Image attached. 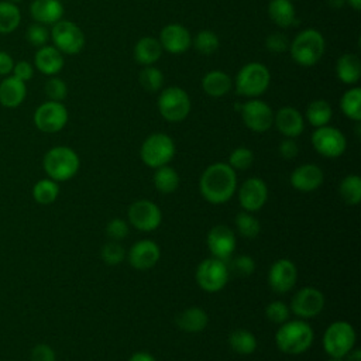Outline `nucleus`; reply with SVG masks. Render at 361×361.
Listing matches in <instances>:
<instances>
[{
  "instance_id": "f257e3e1",
  "label": "nucleus",
  "mask_w": 361,
  "mask_h": 361,
  "mask_svg": "<svg viewBox=\"0 0 361 361\" xmlns=\"http://www.w3.org/2000/svg\"><path fill=\"white\" fill-rule=\"evenodd\" d=\"M202 196L214 204L230 200L237 189L235 171L224 162L212 164L204 169L199 180Z\"/></svg>"
},
{
  "instance_id": "f03ea898",
  "label": "nucleus",
  "mask_w": 361,
  "mask_h": 361,
  "mask_svg": "<svg viewBox=\"0 0 361 361\" xmlns=\"http://www.w3.org/2000/svg\"><path fill=\"white\" fill-rule=\"evenodd\" d=\"M288 49L298 65L309 68L322 59L326 49V41L320 31L306 28L296 34Z\"/></svg>"
},
{
  "instance_id": "7ed1b4c3",
  "label": "nucleus",
  "mask_w": 361,
  "mask_h": 361,
  "mask_svg": "<svg viewBox=\"0 0 361 361\" xmlns=\"http://www.w3.org/2000/svg\"><path fill=\"white\" fill-rule=\"evenodd\" d=\"M275 341L282 353L289 355H298L305 353L312 345L313 330L306 322L286 320L278 329Z\"/></svg>"
},
{
  "instance_id": "20e7f679",
  "label": "nucleus",
  "mask_w": 361,
  "mask_h": 361,
  "mask_svg": "<svg viewBox=\"0 0 361 361\" xmlns=\"http://www.w3.org/2000/svg\"><path fill=\"white\" fill-rule=\"evenodd\" d=\"M271 83L269 69L259 62H248L235 75V93L244 97H258L264 94Z\"/></svg>"
},
{
  "instance_id": "39448f33",
  "label": "nucleus",
  "mask_w": 361,
  "mask_h": 361,
  "mask_svg": "<svg viewBox=\"0 0 361 361\" xmlns=\"http://www.w3.org/2000/svg\"><path fill=\"white\" fill-rule=\"evenodd\" d=\"M44 169L54 180H68L79 169V157L69 147H54L44 157Z\"/></svg>"
},
{
  "instance_id": "423d86ee",
  "label": "nucleus",
  "mask_w": 361,
  "mask_h": 361,
  "mask_svg": "<svg viewBox=\"0 0 361 361\" xmlns=\"http://www.w3.org/2000/svg\"><path fill=\"white\" fill-rule=\"evenodd\" d=\"M190 97L179 86H169L161 90L158 97L159 114L169 123H179L190 113Z\"/></svg>"
},
{
  "instance_id": "0eeeda50",
  "label": "nucleus",
  "mask_w": 361,
  "mask_h": 361,
  "mask_svg": "<svg viewBox=\"0 0 361 361\" xmlns=\"http://www.w3.org/2000/svg\"><path fill=\"white\" fill-rule=\"evenodd\" d=\"M140 155L145 165L157 169L171 162L175 155V142L168 134L154 133L144 140Z\"/></svg>"
},
{
  "instance_id": "6e6552de",
  "label": "nucleus",
  "mask_w": 361,
  "mask_h": 361,
  "mask_svg": "<svg viewBox=\"0 0 361 361\" xmlns=\"http://www.w3.org/2000/svg\"><path fill=\"white\" fill-rule=\"evenodd\" d=\"M355 344L354 327L347 322L331 323L323 336L324 351L334 358H344Z\"/></svg>"
},
{
  "instance_id": "1a4fd4ad",
  "label": "nucleus",
  "mask_w": 361,
  "mask_h": 361,
  "mask_svg": "<svg viewBox=\"0 0 361 361\" xmlns=\"http://www.w3.org/2000/svg\"><path fill=\"white\" fill-rule=\"evenodd\" d=\"M228 274L230 269L223 259L214 257L206 258L197 265L196 282L206 292H219L226 286Z\"/></svg>"
},
{
  "instance_id": "9d476101",
  "label": "nucleus",
  "mask_w": 361,
  "mask_h": 361,
  "mask_svg": "<svg viewBox=\"0 0 361 361\" xmlns=\"http://www.w3.org/2000/svg\"><path fill=\"white\" fill-rule=\"evenodd\" d=\"M51 38L54 47L62 54L75 55L79 54L85 47V34L83 31L72 21L59 20L52 25Z\"/></svg>"
},
{
  "instance_id": "9b49d317",
  "label": "nucleus",
  "mask_w": 361,
  "mask_h": 361,
  "mask_svg": "<svg viewBox=\"0 0 361 361\" xmlns=\"http://www.w3.org/2000/svg\"><path fill=\"white\" fill-rule=\"evenodd\" d=\"M235 109L240 110L244 124L255 133H265L274 124V111L271 106L259 99H251L243 104H235Z\"/></svg>"
},
{
  "instance_id": "f8f14e48",
  "label": "nucleus",
  "mask_w": 361,
  "mask_h": 361,
  "mask_svg": "<svg viewBox=\"0 0 361 361\" xmlns=\"http://www.w3.org/2000/svg\"><path fill=\"white\" fill-rule=\"evenodd\" d=\"M313 148L326 158H337L343 155L347 147L345 135L336 127L323 126L312 133Z\"/></svg>"
},
{
  "instance_id": "ddd939ff",
  "label": "nucleus",
  "mask_w": 361,
  "mask_h": 361,
  "mask_svg": "<svg viewBox=\"0 0 361 361\" xmlns=\"http://www.w3.org/2000/svg\"><path fill=\"white\" fill-rule=\"evenodd\" d=\"M34 123L44 133H58L68 123V110L61 102H45L37 107Z\"/></svg>"
},
{
  "instance_id": "4468645a",
  "label": "nucleus",
  "mask_w": 361,
  "mask_h": 361,
  "mask_svg": "<svg viewBox=\"0 0 361 361\" xmlns=\"http://www.w3.org/2000/svg\"><path fill=\"white\" fill-rule=\"evenodd\" d=\"M128 220L141 231H152L161 224L162 213L154 202L137 200L128 207Z\"/></svg>"
},
{
  "instance_id": "2eb2a0df",
  "label": "nucleus",
  "mask_w": 361,
  "mask_h": 361,
  "mask_svg": "<svg viewBox=\"0 0 361 361\" xmlns=\"http://www.w3.org/2000/svg\"><path fill=\"white\" fill-rule=\"evenodd\" d=\"M323 306H324L323 293L319 289L312 286L299 289L290 302L292 312L305 319L317 316L323 310Z\"/></svg>"
},
{
  "instance_id": "dca6fc26",
  "label": "nucleus",
  "mask_w": 361,
  "mask_h": 361,
  "mask_svg": "<svg viewBox=\"0 0 361 361\" xmlns=\"http://www.w3.org/2000/svg\"><path fill=\"white\" fill-rule=\"evenodd\" d=\"M296 278L298 271L295 264L285 258L275 261L268 272V283L276 293L289 292L295 286Z\"/></svg>"
},
{
  "instance_id": "f3484780",
  "label": "nucleus",
  "mask_w": 361,
  "mask_h": 361,
  "mask_svg": "<svg viewBox=\"0 0 361 361\" xmlns=\"http://www.w3.org/2000/svg\"><path fill=\"white\" fill-rule=\"evenodd\" d=\"M159 44L162 49L169 54L186 52L192 45V35L189 30L180 24H168L159 32Z\"/></svg>"
},
{
  "instance_id": "a211bd4d",
  "label": "nucleus",
  "mask_w": 361,
  "mask_h": 361,
  "mask_svg": "<svg viewBox=\"0 0 361 361\" xmlns=\"http://www.w3.org/2000/svg\"><path fill=\"white\" fill-rule=\"evenodd\" d=\"M207 247L214 258H230L235 250L234 231L227 226H214L207 234Z\"/></svg>"
},
{
  "instance_id": "6ab92c4d",
  "label": "nucleus",
  "mask_w": 361,
  "mask_h": 361,
  "mask_svg": "<svg viewBox=\"0 0 361 361\" xmlns=\"http://www.w3.org/2000/svg\"><path fill=\"white\" fill-rule=\"evenodd\" d=\"M268 197V189L262 179L250 178L247 179L238 190L240 204L245 212H257L259 210Z\"/></svg>"
},
{
  "instance_id": "aec40b11",
  "label": "nucleus",
  "mask_w": 361,
  "mask_h": 361,
  "mask_svg": "<svg viewBox=\"0 0 361 361\" xmlns=\"http://www.w3.org/2000/svg\"><path fill=\"white\" fill-rule=\"evenodd\" d=\"M274 124L276 126L278 131L286 138H295L300 135L305 130V118L302 113L290 106L281 107L274 114Z\"/></svg>"
},
{
  "instance_id": "412c9836",
  "label": "nucleus",
  "mask_w": 361,
  "mask_h": 361,
  "mask_svg": "<svg viewBox=\"0 0 361 361\" xmlns=\"http://www.w3.org/2000/svg\"><path fill=\"white\" fill-rule=\"evenodd\" d=\"M161 257V251L158 244H155L151 240H140L135 243L130 252H128V261L135 269H149L152 268Z\"/></svg>"
},
{
  "instance_id": "4be33fe9",
  "label": "nucleus",
  "mask_w": 361,
  "mask_h": 361,
  "mask_svg": "<svg viewBox=\"0 0 361 361\" xmlns=\"http://www.w3.org/2000/svg\"><path fill=\"white\" fill-rule=\"evenodd\" d=\"M323 171L314 164L298 166L290 173V185L300 192L316 190L323 183Z\"/></svg>"
},
{
  "instance_id": "5701e85b",
  "label": "nucleus",
  "mask_w": 361,
  "mask_h": 361,
  "mask_svg": "<svg viewBox=\"0 0 361 361\" xmlns=\"http://www.w3.org/2000/svg\"><path fill=\"white\" fill-rule=\"evenodd\" d=\"M34 62H35V68L41 73L48 75V76H52V75H56L58 72H61L63 68V63H65L62 52L52 45L39 47L38 51L35 52Z\"/></svg>"
},
{
  "instance_id": "b1692460",
  "label": "nucleus",
  "mask_w": 361,
  "mask_h": 361,
  "mask_svg": "<svg viewBox=\"0 0 361 361\" xmlns=\"http://www.w3.org/2000/svg\"><path fill=\"white\" fill-rule=\"evenodd\" d=\"M31 17L39 24H55L62 20L63 6L59 0H34L30 6Z\"/></svg>"
},
{
  "instance_id": "393cba45",
  "label": "nucleus",
  "mask_w": 361,
  "mask_h": 361,
  "mask_svg": "<svg viewBox=\"0 0 361 361\" xmlns=\"http://www.w3.org/2000/svg\"><path fill=\"white\" fill-rule=\"evenodd\" d=\"M27 94L25 82L20 80L16 76H8L0 83V103L4 107H17L20 106Z\"/></svg>"
},
{
  "instance_id": "a878e982",
  "label": "nucleus",
  "mask_w": 361,
  "mask_h": 361,
  "mask_svg": "<svg viewBox=\"0 0 361 361\" xmlns=\"http://www.w3.org/2000/svg\"><path fill=\"white\" fill-rule=\"evenodd\" d=\"M336 76L344 85H355L361 78V61L358 55L347 52L336 62Z\"/></svg>"
},
{
  "instance_id": "bb28decb",
  "label": "nucleus",
  "mask_w": 361,
  "mask_h": 361,
  "mask_svg": "<svg viewBox=\"0 0 361 361\" xmlns=\"http://www.w3.org/2000/svg\"><path fill=\"white\" fill-rule=\"evenodd\" d=\"M269 18L282 28H288L298 24L296 8L290 0H271L268 3Z\"/></svg>"
},
{
  "instance_id": "cd10ccee",
  "label": "nucleus",
  "mask_w": 361,
  "mask_h": 361,
  "mask_svg": "<svg viewBox=\"0 0 361 361\" xmlns=\"http://www.w3.org/2000/svg\"><path fill=\"white\" fill-rule=\"evenodd\" d=\"M233 80L231 78L219 69L207 72L202 79V89L206 94L212 97H221L231 90Z\"/></svg>"
},
{
  "instance_id": "c85d7f7f",
  "label": "nucleus",
  "mask_w": 361,
  "mask_h": 361,
  "mask_svg": "<svg viewBox=\"0 0 361 361\" xmlns=\"http://www.w3.org/2000/svg\"><path fill=\"white\" fill-rule=\"evenodd\" d=\"M162 55V47L158 38L154 37H142L137 41L134 47V59L142 65H154Z\"/></svg>"
},
{
  "instance_id": "c756f323",
  "label": "nucleus",
  "mask_w": 361,
  "mask_h": 361,
  "mask_svg": "<svg viewBox=\"0 0 361 361\" xmlns=\"http://www.w3.org/2000/svg\"><path fill=\"white\" fill-rule=\"evenodd\" d=\"M209 323L207 313L197 306H192L185 309L176 317V324L179 329L188 333H199L202 331Z\"/></svg>"
},
{
  "instance_id": "7c9ffc66",
  "label": "nucleus",
  "mask_w": 361,
  "mask_h": 361,
  "mask_svg": "<svg viewBox=\"0 0 361 361\" xmlns=\"http://www.w3.org/2000/svg\"><path fill=\"white\" fill-rule=\"evenodd\" d=\"M333 109L330 103L324 99H316L309 103L306 109V118L313 127H323L327 126L331 120Z\"/></svg>"
},
{
  "instance_id": "2f4dec72",
  "label": "nucleus",
  "mask_w": 361,
  "mask_h": 361,
  "mask_svg": "<svg viewBox=\"0 0 361 361\" xmlns=\"http://www.w3.org/2000/svg\"><path fill=\"white\" fill-rule=\"evenodd\" d=\"M228 344L231 350L240 355H248L255 351L257 348V338L255 336L245 329H237L231 331L228 337Z\"/></svg>"
},
{
  "instance_id": "473e14b6",
  "label": "nucleus",
  "mask_w": 361,
  "mask_h": 361,
  "mask_svg": "<svg viewBox=\"0 0 361 361\" xmlns=\"http://www.w3.org/2000/svg\"><path fill=\"white\" fill-rule=\"evenodd\" d=\"M343 114L354 121L361 120V89L358 86L345 90L340 99Z\"/></svg>"
},
{
  "instance_id": "72a5a7b5",
  "label": "nucleus",
  "mask_w": 361,
  "mask_h": 361,
  "mask_svg": "<svg viewBox=\"0 0 361 361\" xmlns=\"http://www.w3.org/2000/svg\"><path fill=\"white\" fill-rule=\"evenodd\" d=\"M154 185L157 190L162 193H172L179 186V175L173 168L168 165L159 166L154 173Z\"/></svg>"
},
{
  "instance_id": "f704fd0d",
  "label": "nucleus",
  "mask_w": 361,
  "mask_h": 361,
  "mask_svg": "<svg viewBox=\"0 0 361 361\" xmlns=\"http://www.w3.org/2000/svg\"><path fill=\"white\" fill-rule=\"evenodd\" d=\"M21 20L20 8L16 3L0 1V34L13 32Z\"/></svg>"
},
{
  "instance_id": "c9c22d12",
  "label": "nucleus",
  "mask_w": 361,
  "mask_h": 361,
  "mask_svg": "<svg viewBox=\"0 0 361 361\" xmlns=\"http://www.w3.org/2000/svg\"><path fill=\"white\" fill-rule=\"evenodd\" d=\"M341 199L350 204H358L361 202V179L358 175H348L345 176L338 188Z\"/></svg>"
},
{
  "instance_id": "e433bc0d",
  "label": "nucleus",
  "mask_w": 361,
  "mask_h": 361,
  "mask_svg": "<svg viewBox=\"0 0 361 361\" xmlns=\"http://www.w3.org/2000/svg\"><path fill=\"white\" fill-rule=\"evenodd\" d=\"M195 49L202 55H212L219 49L220 41L214 31L212 30H202L199 31L195 38L192 39Z\"/></svg>"
},
{
  "instance_id": "4c0bfd02",
  "label": "nucleus",
  "mask_w": 361,
  "mask_h": 361,
  "mask_svg": "<svg viewBox=\"0 0 361 361\" xmlns=\"http://www.w3.org/2000/svg\"><path fill=\"white\" fill-rule=\"evenodd\" d=\"M138 80L144 90H147L149 93H155L162 89L164 73L154 65H148L141 69V72L138 75Z\"/></svg>"
},
{
  "instance_id": "58836bf2",
  "label": "nucleus",
  "mask_w": 361,
  "mask_h": 361,
  "mask_svg": "<svg viewBox=\"0 0 361 361\" xmlns=\"http://www.w3.org/2000/svg\"><path fill=\"white\" fill-rule=\"evenodd\" d=\"M59 195L58 183L54 179H41L34 185L32 196L41 204H49L55 202Z\"/></svg>"
},
{
  "instance_id": "ea45409f",
  "label": "nucleus",
  "mask_w": 361,
  "mask_h": 361,
  "mask_svg": "<svg viewBox=\"0 0 361 361\" xmlns=\"http://www.w3.org/2000/svg\"><path fill=\"white\" fill-rule=\"evenodd\" d=\"M235 226L238 233L245 238H254L259 234L261 226L259 221L250 213V212H241L235 216Z\"/></svg>"
},
{
  "instance_id": "a19ab883",
  "label": "nucleus",
  "mask_w": 361,
  "mask_h": 361,
  "mask_svg": "<svg viewBox=\"0 0 361 361\" xmlns=\"http://www.w3.org/2000/svg\"><path fill=\"white\" fill-rule=\"evenodd\" d=\"M254 162V154L250 148L238 147L233 149V152L228 157V165L235 171H244L248 169Z\"/></svg>"
},
{
  "instance_id": "79ce46f5",
  "label": "nucleus",
  "mask_w": 361,
  "mask_h": 361,
  "mask_svg": "<svg viewBox=\"0 0 361 361\" xmlns=\"http://www.w3.org/2000/svg\"><path fill=\"white\" fill-rule=\"evenodd\" d=\"M126 257V250L116 241L106 243L102 248V259L107 265H118Z\"/></svg>"
},
{
  "instance_id": "37998d69",
  "label": "nucleus",
  "mask_w": 361,
  "mask_h": 361,
  "mask_svg": "<svg viewBox=\"0 0 361 361\" xmlns=\"http://www.w3.org/2000/svg\"><path fill=\"white\" fill-rule=\"evenodd\" d=\"M45 94L52 102H62L68 94V86L66 83L59 78H51L47 80L44 86Z\"/></svg>"
},
{
  "instance_id": "c03bdc74",
  "label": "nucleus",
  "mask_w": 361,
  "mask_h": 361,
  "mask_svg": "<svg viewBox=\"0 0 361 361\" xmlns=\"http://www.w3.org/2000/svg\"><path fill=\"white\" fill-rule=\"evenodd\" d=\"M27 39L30 44H32L34 47H44L47 45L48 39H49V31L47 30V27L44 24H39V23H35V24H31L28 28H27V34H25Z\"/></svg>"
},
{
  "instance_id": "a18cd8bd",
  "label": "nucleus",
  "mask_w": 361,
  "mask_h": 361,
  "mask_svg": "<svg viewBox=\"0 0 361 361\" xmlns=\"http://www.w3.org/2000/svg\"><path fill=\"white\" fill-rule=\"evenodd\" d=\"M265 314H267L268 320H271L276 324H282L289 319V307L283 302L275 300L267 306Z\"/></svg>"
},
{
  "instance_id": "49530a36",
  "label": "nucleus",
  "mask_w": 361,
  "mask_h": 361,
  "mask_svg": "<svg viewBox=\"0 0 361 361\" xmlns=\"http://www.w3.org/2000/svg\"><path fill=\"white\" fill-rule=\"evenodd\" d=\"M231 271L241 276V278H245V276H250L252 272H254V268H255V264H254V259L248 255H240L237 257L233 264H231Z\"/></svg>"
},
{
  "instance_id": "de8ad7c7",
  "label": "nucleus",
  "mask_w": 361,
  "mask_h": 361,
  "mask_svg": "<svg viewBox=\"0 0 361 361\" xmlns=\"http://www.w3.org/2000/svg\"><path fill=\"white\" fill-rule=\"evenodd\" d=\"M106 231H107V235L113 241H118V240H123L124 237H127L128 226L123 219H113L107 223Z\"/></svg>"
},
{
  "instance_id": "09e8293b",
  "label": "nucleus",
  "mask_w": 361,
  "mask_h": 361,
  "mask_svg": "<svg viewBox=\"0 0 361 361\" xmlns=\"http://www.w3.org/2000/svg\"><path fill=\"white\" fill-rule=\"evenodd\" d=\"M265 45H267V49L272 51V52H283L289 48L288 38L285 35H282L281 32L269 34L265 39Z\"/></svg>"
},
{
  "instance_id": "8fccbe9b",
  "label": "nucleus",
  "mask_w": 361,
  "mask_h": 361,
  "mask_svg": "<svg viewBox=\"0 0 361 361\" xmlns=\"http://www.w3.org/2000/svg\"><path fill=\"white\" fill-rule=\"evenodd\" d=\"M31 361H55V351L48 344H37L31 351Z\"/></svg>"
},
{
  "instance_id": "3c124183",
  "label": "nucleus",
  "mask_w": 361,
  "mask_h": 361,
  "mask_svg": "<svg viewBox=\"0 0 361 361\" xmlns=\"http://www.w3.org/2000/svg\"><path fill=\"white\" fill-rule=\"evenodd\" d=\"M279 155L285 159H293L298 152H299V147L298 142L293 138H285L283 141H281L279 147H278Z\"/></svg>"
},
{
  "instance_id": "603ef678",
  "label": "nucleus",
  "mask_w": 361,
  "mask_h": 361,
  "mask_svg": "<svg viewBox=\"0 0 361 361\" xmlns=\"http://www.w3.org/2000/svg\"><path fill=\"white\" fill-rule=\"evenodd\" d=\"M13 72H14L13 76L18 78V79L23 80V82H27V80H30V79L32 78V75H34V68L31 66L30 62L20 61V62L14 63Z\"/></svg>"
},
{
  "instance_id": "864d4df0",
  "label": "nucleus",
  "mask_w": 361,
  "mask_h": 361,
  "mask_svg": "<svg viewBox=\"0 0 361 361\" xmlns=\"http://www.w3.org/2000/svg\"><path fill=\"white\" fill-rule=\"evenodd\" d=\"M13 66H14L13 58L7 52L0 51V75H8L13 71Z\"/></svg>"
},
{
  "instance_id": "5fc2aeb1",
  "label": "nucleus",
  "mask_w": 361,
  "mask_h": 361,
  "mask_svg": "<svg viewBox=\"0 0 361 361\" xmlns=\"http://www.w3.org/2000/svg\"><path fill=\"white\" fill-rule=\"evenodd\" d=\"M128 361H155V358L149 354V353H145V351H138V353H134Z\"/></svg>"
},
{
  "instance_id": "6e6d98bb",
  "label": "nucleus",
  "mask_w": 361,
  "mask_h": 361,
  "mask_svg": "<svg viewBox=\"0 0 361 361\" xmlns=\"http://www.w3.org/2000/svg\"><path fill=\"white\" fill-rule=\"evenodd\" d=\"M344 361H361V351L360 350H351Z\"/></svg>"
},
{
  "instance_id": "4d7b16f0",
  "label": "nucleus",
  "mask_w": 361,
  "mask_h": 361,
  "mask_svg": "<svg viewBox=\"0 0 361 361\" xmlns=\"http://www.w3.org/2000/svg\"><path fill=\"white\" fill-rule=\"evenodd\" d=\"M327 4L333 8V10H338L345 4V0H327Z\"/></svg>"
},
{
  "instance_id": "13d9d810",
  "label": "nucleus",
  "mask_w": 361,
  "mask_h": 361,
  "mask_svg": "<svg viewBox=\"0 0 361 361\" xmlns=\"http://www.w3.org/2000/svg\"><path fill=\"white\" fill-rule=\"evenodd\" d=\"M345 3H348L350 7L354 8L355 11L361 10V0H345Z\"/></svg>"
},
{
  "instance_id": "bf43d9fd",
  "label": "nucleus",
  "mask_w": 361,
  "mask_h": 361,
  "mask_svg": "<svg viewBox=\"0 0 361 361\" xmlns=\"http://www.w3.org/2000/svg\"><path fill=\"white\" fill-rule=\"evenodd\" d=\"M327 361H344L343 358H334V357H330V360H327Z\"/></svg>"
},
{
  "instance_id": "052dcab7",
  "label": "nucleus",
  "mask_w": 361,
  "mask_h": 361,
  "mask_svg": "<svg viewBox=\"0 0 361 361\" xmlns=\"http://www.w3.org/2000/svg\"><path fill=\"white\" fill-rule=\"evenodd\" d=\"M11 3H18V1H21V0H10Z\"/></svg>"
}]
</instances>
